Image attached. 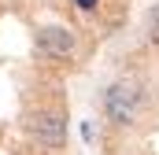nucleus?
Wrapping results in <instances>:
<instances>
[{"label":"nucleus","mask_w":159,"mask_h":155,"mask_svg":"<svg viewBox=\"0 0 159 155\" xmlns=\"http://www.w3.org/2000/svg\"><path fill=\"white\" fill-rule=\"evenodd\" d=\"M104 111L111 122H119V126H129V122H137V111H141V96L129 89V85H111L107 92H104Z\"/></svg>","instance_id":"1"},{"label":"nucleus","mask_w":159,"mask_h":155,"mask_svg":"<svg viewBox=\"0 0 159 155\" xmlns=\"http://www.w3.org/2000/svg\"><path fill=\"white\" fill-rule=\"evenodd\" d=\"M30 133H34V140L41 148H63L67 144V122L56 111H37L30 118Z\"/></svg>","instance_id":"2"},{"label":"nucleus","mask_w":159,"mask_h":155,"mask_svg":"<svg viewBox=\"0 0 159 155\" xmlns=\"http://www.w3.org/2000/svg\"><path fill=\"white\" fill-rule=\"evenodd\" d=\"M37 48L44 55H56V59H63V55H70L74 52V33L70 30H63V26H44L37 33Z\"/></svg>","instance_id":"3"},{"label":"nucleus","mask_w":159,"mask_h":155,"mask_svg":"<svg viewBox=\"0 0 159 155\" xmlns=\"http://www.w3.org/2000/svg\"><path fill=\"white\" fill-rule=\"evenodd\" d=\"M148 37L159 44V4L152 7V11H148Z\"/></svg>","instance_id":"4"},{"label":"nucleus","mask_w":159,"mask_h":155,"mask_svg":"<svg viewBox=\"0 0 159 155\" xmlns=\"http://www.w3.org/2000/svg\"><path fill=\"white\" fill-rule=\"evenodd\" d=\"M78 7H81V11H93V7H96V0H78Z\"/></svg>","instance_id":"5"}]
</instances>
